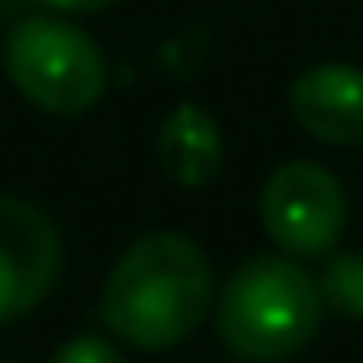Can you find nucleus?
<instances>
[{
  "instance_id": "f257e3e1",
  "label": "nucleus",
  "mask_w": 363,
  "mask_h": 363,
  "mask_svg": "<svg viewBox=\"0 0 363 363\" xmlns=\"http://www.w3.org/2000/svg\"><path fill=\"white\" fill-rule=\"evenodd\" d=\"M214 298L219 289H214L209 254L189 234L155 229V234H140L115 259L100 294V323L120 343L160 353L199 333Z\"/></svg>"
},
{
  "instance_id": "f03ea898",
  "label": "nucleus",
  "mask_w": 363,
  "mask_h": 363,
  "mask_svg": "<svg viewBox=\"0 0 363 363\" xmlns=\"http://www.w3.org/2000/svg\"><path fill=\"white\" fill-rule=\"evenodd\" d=\"M323 294L318 274L289 254H254L244 259L214 298L219 343L244 363H284L318 338Z\"/></svg>"
},
{
  "instance_id": "7ed1b4c3",
  "label": "nucleus",
  "mask_w": 363,
  "mask_h": 363,
  "mask_svg": "<svg viewBox=\"0 0 363 363\" xmlns=\"http://www.w3.org/2000/svg\"><path fill=\"white\" fill-rule=\"evenodd\" d=\"M11 85L45 115H85L100 105L110 70L100 45L70 16H30L6 35Z\"/></svg>"
},
{
  "instance_id": "20e7f679",
  "label": "nucleus",
  "mask_w": 363,
  "mask_h": 363,
  "mask_svg": "<svg viewBox=\"0 0 363 363\" xmlns=\"http://www.w3.org/2000/svg\"><path fill=\"white\" fill-rule=\"evenodd\" d=\"M259 219H264V234L274 239L279 254H289V259H328L338 234H343V224H348V199H343V184L323 164L289 160L264 179Z\"/></svg>"
},
{
  "instance_id": "39448f33",
  "label": "nucleus",
  "mask_w": 363,
  "mask_h": 363,
  "mask_svg": "<svg viewBox=\"0 0 363 363\" xmlns=\"http://www.w3.org/2000/svg\"><path fill=\"white\" fill-rule=\"evenodd\" d=\"M65 244L55 219L21 194H0V323L40 308L55 294Z\"/></svg>"
},
{
  "instance_id": "423d86ee",
  "label": "nucleus",
  "mask_w": 363,
  "mask_h": 363,
  "mask_svg": "<svg viewBox=\"0 0 363 363\" xmlns=\"http://www.w3.org/2000/svg\"><path fill=\"white\" fill-rule=\"evenodd\" d=\"M294 125L318 145H363V70L358 65H308L289 85Z\"/></svg>"
},
{
  "instance_id": "0eeeda50",
  "label": "nucleus",
  "mask_w": 363,
  "mask_h": 363,
  "mask_svg": "<svg viewBox=\"0 0 363 363\" xmlns=\"http://www.w3.org/2000/svg\"><path fill=\"white\" fill-rule=\"evenodd\" d=\"M160 164L179 189H204L224 169V135L209 110L174 105L160 125Z\"/></svg>"
},
{
  "instance_id": "6e6552de",
  "label": "nucleus",
  "mask_w": 363,
  "mask_h": 363,
  "mask_svg": "<svg viewBox=\"0 0 363 363\" xmlns=\"http://www.w3.org/2000/svg\"><path fill=\"white\" fill-rule=\"evenodd\" d=\"M323 308L343 318H363V254H328L318 269Z\"/></svg>"
},
{
  "instance_id": "1a4fd4ad",
  "label": "nucleus",
  "mask_w": 363,
  "mask_h": 363,
  "mask_svg": "<svg viewBox=\"0 0 363 363\" xmlns=\"http://www.w3.org/2000/svg\"><path fill=\"white\" fill-rule=\"evenodd\" d=\"M50 363H125V353H120V343L105 338V333H80V338L60 343Z\"/></svg>"
},
{
  "instance_id": "9d476101",
  "label": "nucleus",
  "mask_w": 363,
  "mask_h": 363,
  "mask_svg": "<svg viewBox=\"0 0 363 363\" xmlns=\"http://www.w3.org/2000/svg\"><path fill=\"white\" fill-rule=\"evenodd\" d=\"M45 11H55V16H95V11H110V6H120V0H40Z\"/></svg>"
}]
</instances>
